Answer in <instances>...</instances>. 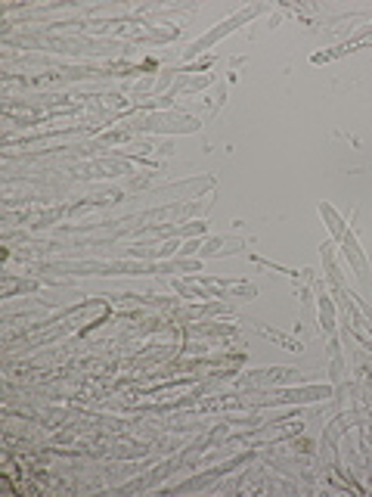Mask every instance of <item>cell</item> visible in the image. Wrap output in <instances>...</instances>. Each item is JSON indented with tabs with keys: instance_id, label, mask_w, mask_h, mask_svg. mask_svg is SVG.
<instances>
[{
	"instance_id": "cell-8",
	"label": "cell",
	"mask_w": 372,
	"mask_h": 497,
	"mask_svg": "<svg viewBox=\"0 0 372 497\" xmlns=\"http://www.w3.org/2000/svg\"><path fill=\"white\" fill-rule=\"evenodd\" d=\"M192 252H199V239H189V243L180 248V255H192Z\"/></svg>"
},
{
	"instance_id": "cell-6",
	"label": "cell",
	"mask_w": 372,
	"mask_h": 497,
	"mask_svg": "<svg viewBox=\"0 0 372 497\" xmlns=\"http://www.w3.org/2000/svg\"><path fill=\"white\" fill-rule=\"evenodd\" d=\"M329 373H332V385L344 383V361H341V348L335 336H332V345H329Z\"/></svg>"
},
{
	"instance_id": "cell-2",
	"label": "cell",
	"mask_w": 372,
	"mask_h": 497,
	"mask_svg": "<svg viewBox=\"0 0 372 497\" xmlns=\"http://www.w3.org/2000/svg\"><path fill=\"white\" fill-rule=\"evenodd\" d=\"M316 289V314H320V333L323 336H335V299L329 292H323L320 283H313Z\"/></svg>"
},
{
	"instance_id": "cell-1",
	"label": "cell",
	"mask_w": 372,
	"mask_h": 497,
	"mask_svg": "<svg viewBox=\"0 0 372 497\" xmlns=\"http://www.w3.org/2000/svg\"><path fill=\"white\" fill-rule=\"evenodd\" d=\"M339 246H341L344 258H348V265L357 271V277H360V280L369 286V261H366V255H363L360 243H357V233H354V230H348V237H344Z\"/></svg>"
},
{
	"instance_id": "cell-5",
	"label": "cell",
	"mask_w": 372,
	"mask_h": 497,
	"mask_svg": "<svg viewBox=\"0 0 372 497\" xmlns=\"http://www.w3.org/2000/svg\"><path fill=\"white\" fill-rule=\"evenodd\" d=\"M320 215H323V221H326V227H329V233H332V239H335V243H341V239L348 237V230H350V227L344 224V218H341L329 202H320Z\"/></svg>"
},
{
	"instance_id": "cell-3",
	"label": "cell",
	"mask_w": 372,
	"mask_h": 497,
	"mask_svg": "<svg viewBox=\"0 0 372 497\" xmlns=\"http://www.w3.org/2000/svg\"><path fill=\"white\" fill-rule=\"evenodd\" d=\"M298 370L295 367H267V370H254L242 379V385H267V383H295Z\"/></svg>"
},
{
	"instance_id": "cell-7",
	"label": "cell",
	"mask_w": 372,
	"mask_h": 497,
	"mask_svg": "<svg viewBox=\"0 0 372 497\" xmlns=\"http://www.w3.org/2000/svg\"><path fill=\"white\" fill-rule=\"evenodd\" d=\"M205 227H208V221H205V218H202V221H192L189 227H183V230H177V237L183 239V237H196V233H199V237H202V233H205Z\"/></svg>"
},
{
	"instance_id": "cell-4",
	"label": "cell",
	"mask_w": 372,
	"mask_h": 497,
	"mask_svg": "<svg viewBox=\"0 0 372 497\" xmlns=\"http://www.w3.org/2000/svg\"><path fill=\"white\" fill-rule=\"evenodd\" d=\"M320 258H323V274H326V280H329V286H344V280H341V271H339V265H335V246L332 243H323L320 246Z\"/></svg>"
}]
</instances>
